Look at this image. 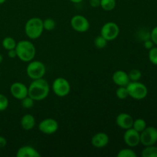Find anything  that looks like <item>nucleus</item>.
<instances>
[{
  "label": "nucleus",
  "instance_id": "f257e3e1",
  "mask_svg": "<svg viewBox=\"0 0 157 157\" xmlns=\"http://www.w3.org/2000/svg\"><path fill=\"white\" fill-rule=\"evenodd\" d=\"M29 96L35 101H43L48 98L50 92L48 82L43 78L35 79L28 87Z\"/></svg>",
  "mask_w": 157,
  "mask_h": 157
},
{
  "label": "nucleus",
  "instance_id": "f03ea898",
  "mask_svg": "<svg viewBox=\"0 0 157 157\" xmlns=\"http://www.w3.org/2000/svg\"><path fill=\"white\" fill-rule=\"evenodd\" d=\"M15 51L17 58L23 62H29L35 58L36 48L33 43L28 40H22L17 42Z\"/></svg>",
  "mask_w": 157,
  "mask_h": 157
},
{
  "label": "nucleus",
  "instance_id": "7ed1b4c3",
  "mask_svg": "<svg viewBox=\"0 0 157 157\" xmlns=\"http://www.w3.org/2000/svg\"><path fill=\"white\" fill-rule=\"evenodd\" d=\"M44 31L43 20L38 17L31 18L26 21L25 25V32L28 38L35 40L41 36Z\"/></svg>",
  "mask_w": 157,
  "mask_h": 157
},
{
  "label": "nucleus",
  "instance_id": "20e7f679",
  "mask_svg": "<svg viewBox=\"0 0 157 157\" xmlns=\"http://www.w3.org/2000/svg\"><path fill=\"white\" fill-rule=\"evenodd\" d=\"M129 97L135 100H143L147 98L148 89L147 86L139 81H130L126 86Z\"/></svg>",
  "mask_w": 157,
  "mask_h": 157
},
{
  "label": "nucleus",
  "instance_id": "39448f33",
  "mask_svg": "<svg viewBox=\"0 0 157 157\" xmlns=\"http://www.w3.org/2000/svg\"><path fill=\"white\" fill-rule=\"evenodd\" d=\"M46 73V67L43 62L40 61H29L26 67V74L32 80L43 78Z\"/></svg>",
  "mask_w": 157,
  "mask_h": 157
},
{
  "label": "nucleus",
  "instance_id": "423d86ee",
  "mask_svg": "<svg viewBox=\"0 0 157 157\" xmlns=\"http://www.w3.org/2000/svg\"><path fill=\"white\" fill-rule=\"evenodd\" d=\"M52 90L55 95L59 98H64L70 93L71 84L67 79L60 77L55 79L52 83Z\"/></svg>",
  "mask_w": 157,
  "mask_h": 157
},
{
  "label": "nucleus",
  "instance_id": "0eeeda50",
  "mask_svg": "<svg viewBox=\"0 0 157 157\" xmlns=\"http://www.w3.org/2000/svg\"><path fill=\"white\" fill-rule=\"evenodd\" d=\"M120 34V28L117 23L113 21L106 22L101 29V35L108 41H113Z\"/></svg>",
  "mask_w": 157,
  "mask_h": 157
},
{
  "label": "nucleus",
  "instance_id": "6e6552de",
  "mask_svg": "<svg viewBox=\"0 0 157 157\" xmlns=\"http://www.w3.org/2000/svg\"><path fill=\"white\" fill-rule=\"evenodd\" d=\"M157 142V129L154 127H147L140 133V144L144 147L155 145Z\"/></svg>",
  "mask_w": 157,
  "mask_h": 157
},
{
  "label": "nucleus",
  "instance_id": "1a4fd4ad",
  "mask_svg": "<svg viewBox=\"0 0 157 157\" xmlns=\"http://www.w3.org/2000/svg\"><path fill=\"white\" fill-rule=\"evenodd\" d=\"M71 26L76 32L83 33L89 30L90 22L84 15H75L71 19Z\"/></svg>",
  "mask_w": 157,
  "mask_h": 157
},
{
  "label": "nucleus",
  "instance_id": "9d476101",
  "mask_svg": "<svg viewBox=\"0 0 157 157\" xmlns=\"http://www.w3.org/2000/svg\"><path fill=\"white\" fill-rule=\"evenodd\" d=\"M58 123L53 118H46L41 121L38 124V130L41 133L46 135H52L56 133L58 130Z\"/></svg>",
  "mask_w": 157,
  "mask_h": 157
},
{
  "label": "nucleus",
  "instance_id": "9b49d317",
  "mask_svg": "<svg viewBox=\"0 0 157 157\" xmlns=\"http://www.w3.org/2000/svg\"><path fill=\"white\" fill-rule=\"evenodd\" d=\"M124 143L130 148L136 147L140 144V133L131 127L126 130L124 134Z\"/></svg>",
  "mask_w": 157,
  "mask_h": 157
},
{
  "label": "nucleus",
  "instance_id": "f8f14e48",
  "mask_svg": "<svg viewBox=\"0 0 157 157\" xmlns=\"http://www.w3.org/2000/svg\"><path fill=\"white\" fill-rule=\"evenodd\" d=\"M10 93L14 98L21 101L29 95L28 87L21 82H14L10 87Z\"/></svg>",
  "mask_w": 157,
  "mask_h": 157
},
{
  "label": "nucleus",
  "instance_id": "ddd939ff",
  "mask_svg": "<svg viewBox=\"0 0 157 157\" xmlns=\"http://www.w3.org/2000/svg\"><path fill=\"white\" fill-rule=\"evenodd\" d=\"M110 141L109 136L104 132H99L94 135L91 138V144L95 148H104L107 147Z\"/></svg>",
  "mask_w": 157,
  "mask_h": 157
},
{
  "label": "nucleus",
  "instance_id": "4468645a",
  "mask_svg": "<svg viewBox=\"0 0 157 157\" xmlns=\"http://www.w3.org/2000/svg\"><path fill=\"white\" fill-rule=\"evenodd\" d=\"M133 118L131 115L127 113H121L116 118V124L120 128L123 130H127L133 127Z\"/></svg>",
  "mask_w": 157,
  "mask_h": 157
},
{
  "label": "nucleus",
  "instance_id": "2eb2a0df",
  "mask_svg": "<svg viewBox=\"0 0 157 157\" xmlns=\"http://www.w3.org/2000/svg\"><path fill=\"white\" fill-rule=\"evenodd\" d=\"M112 80L113 83L118 87H121V86L126 87L130 81L128 73L123 70L116 71L112 75Z\"/></svg>",
  "mask_w": 157,
  "mask_h": 157
},
{
  "label": "nucleus",
  "instance_id": "dca6fc26",
  "mask_svg": "<svg viewBox=\"0 0 157 157\" xmlns=\"http://www.w3.org/2000/svg\"><path fill=\"white\" fill-rule=\"evenodd\" d=\"M17 157H40L41 154L38 150L31 146H23L18 150L16 153Z\"/></svg>",
  "mask_w": 157,
  "mask_h": 157
},
{
  "label": "nucleus",
  "instance_id": "f3484780",
  "mask_svg": "<svg viewBox=\"0 0 157 157\" xmlns=\"http://www.w3.org/2000/svg\"><path fill=\"white\" fill-rule=\"evenodd\" d=\"M35 123H36V121H35V117L32 114H29V113L25 114L20 121L21 127L25 130H32L35 127Z\"/></svg>",
  "mask_w": 157,
  "mask_h": 157
},
{
  "label": "nucleus",
  "instance_id": "a211bd4d",
  "mask_svg": "<svg viewBox=\"0 0 157 157\" xmlns=\"http://www.w3.org/2000/svg\"><path fill=\"white\" fill-rule=\"evenodd\" d=\"M141 156L143 157H157V147L154 145L145 147L142 150Z\"/></svg>",
  "mask_w": 157,
  "mask_h": 157
},
{
  "label": "nucleus",
  "instance_id": "6ab92c4d",
  "mask_svg": "<svg viewBox=\"0 0 157 157\" xmlns=\"http://www.w3.org/2000/svg\"><path fill=\"white\" fill-rule=\"evenodd\" d=\"M16 41L12 37H6L2 40V47L7 51L15 49V47H16Z\"/></svg>",
  "mask_w": 157,
  "mask_h": 157
},
{
  "label": "nucleus",
  "instance_id": "aec40b11",
  "mask_svg": "<svg viewBox=\"0 0 157 157\" xmlns=\"http://www.w3.org/2000/svg\"><path fill=\"white\" fill-rule=\"evenodd\" d=\"M117 6L116 0H101L100 7L103 9V10L110 12L113 10Z\"/></svg>",
  "mask_w": 157,
  "mask_h": 157
},
{
  "label": "nucleus",
  "instance_id": "412c9836",
  "mask_svg": "<svg viewBox=\"0 0 157 157\" xmlns=\"http://www.w3.org/2000/svg\"><path fill=\"white\" fill-rule=\"evenodd\" d=\"M147 127V122L145 121V120L142 119V118H138V119L133 121V127H132L137 132L141 133Z\"/></svg>",
  "mask_w": 157,
  "mask_h": 157
},
{
  "label": "nucleus",
  "instance_id": "4be33fe9",
  "mask_svg": "<svg viewBox=\"0 0 157 157\" xmlns=\"http://www.w3.org/2000/svg\"><path fill=\"white\" fill-rule=\"evenodd\" d=\"M107 42H108V41L105 39L103 36H101V35L97 36L94 38V46L97 48L99 49L104 48L107 46Z\"/></svg>",
  "mask_w": 157,
  "mask_h": 157
},
{
  "label": "nucleus",
  "instance_id": "5701e85b",
  "mask_svg": "<svg viewBox=\"0 0 157 157\" xmlns=\"http://www.w3.org/2000/svg\"><path fill=\"white\" fill-rule=\"evenodd\" d=\"M35 101L28 95L21 100V106L25 109H32L35 106Z\"/></svg>",
  "mask_w": 157,
  "mask_h": 157
},
{
  "label": "nucleus",
  "instance_id": "b1692460",
  "mask_svg": "<svg viewBox=\"0 0 157 157\" xmlns=\"http://www.w3.org/2000/svg\"><path fill=\"white\" fill-rule=\"evenodd\" d=\"M117 157H136V153L130 148H124L117 153Z\"/></svg>",
  "mask_w": 157,
  "mask_h": 157
},
{
  "label": "nucleus",
  "instance_id": "393cba45",
  "mask_svg": "<svg viewBox=\"0 0 157 157\" xmlns=\"http://www.w3.org/2000/svg\"><path fill=\"white\" fill-rule=\"evenodd\" d=\"M117 98L120 100H125L129 97L128 92H127V87L124 86L118 87V88L116 90Z\"/></svg>",
  "mask_w": 157,
  "mask_h": 157
},
{
  "label": "nucleus",
  "instance_id": "a878e982",
  "mask_svg": "<svg viewBox=\"0 0 157 157\" xmlns=\"http://www.w3.org/2000/svg\"><path fill=\"white\" fill-rule=\"evenodd\" d=\"M55 26H56V23L55 21L52 18H46V19L43 20V28L44 30L46 31H52L55 29Z\"/></svg>",
  "mask_w": 157,
  "mask_h": 157
},
{
  "label": "nucleus",
  "instance_id": "bb28decb",
  "mask_svg": "<svg viewBox=\"0 0 157 157\" xmlns=\"http://www.w3.org/2000/svg\"><path fill=\"white\" fill-rule=\"evenodd\" d=\"M130 81H139L142 77V73L139 69H133L128 73Z\"/></svg>",
  "mask_w": 157,
  "mask_h": 157
},
{
  "label": "nucleus",
  "instance_id": "cd10ccee",
  "mask_svg": "<svg viewBox=\"0 0 157 157\" xmlns=\"http://www.w3.org/2000/svg\"><path fill=\"white\" fill-rule=\"evenodd\" d=\"M149 60L154 65H157V47H153L149 50Z\"/></svg>",
  "mask_w": 157,
  "mask_h": 157
},
{
  "label": "nucleus",
  "instance_id": "c85d7f7f",
  "mask_svg": "<svg viewBox=\"0 0 157 157\" xmlns=\"http://www.w3.org/2000/svg\"><path fill=\"white\" fill-rule=\"evenodd\" d=\"M9 107V100L6 95L0 94V112L4 111Z\"/></svg>",
  "mask_w": 157,
  "mask_h": 157
},
{
  "label": "nucleus",
  "instance_id": "c756f323",
  "mask_svg": "<svg viewBox=\"0 0 157 157\" xmlns=\"http://www.w3.org/2000/svg\"><path fill=\"white\" fill-rule=\"evenodd\" d=\"M150 39L153 41L155 45L157 46V26L153 28L150 32Z\"/></svg>",
  "mask_w": 157,
  "mask_h": 157
},
{
  "label": "nucleus",
  "instance_id": "7c9ffc66",
  "mask_svg": "<svg viewBox=\"0 0 157 157\" xmlns=\"http://www.w3.org/2000/svg\"><path fill=\"white\" fill-rule=\"evenodd\" d=\"M144 47H145V48L150 50V49H151L152 48L154 47V43H153V41L150 38V39H147L144 41Z\"/></svg>",
  "mask_w": 157,
  "mask_h": 157
},
{
  "label": "nucleus",
  "instance_id": "2f4dec72",
  "mask_svg": "<svg viewBox=\"0 0 157 157\" xmlns=\"http://www.w3.org/2000/svg\"><path fill=\"white\" fill-rule=\"evenodd\" d=\"M90 5L91 7L93 8H98L100 7L101 5V0H90Z\"/></svg>",
  "mask_w": 157,
  "mask_h": 157
},
{
  "label": "nucleus",
  "instance_id": "473e14b6",
  "mask_svg": "<svg viewBox=\"0 0 157 157\" xmlns=\"http://www.w3.org/2000/svg\"><path fill=\"white\" fill-rule=\"evenodd\" d=\"M8 56H9V58H12V59L17 58V53L15 49H12V50L8 51Z\"/></svg>",
  "mask_w": 157,
  "mask_h": 157
},
{
  "label": "nucleus",
  "instance_id": "72a5a7b5",
  "mask_svg": "<svg viewBox=\"0 0 157 157\" xmlns=\"http://www.w3.org/2000/svg\"><path fill=\"white\" fill-rule=\"evenodd\" d=\"M7 145V140L6 138L2 136H0V149L4 148Z\"/></svg>",
  "mask_w": 157,
  "mask_h": 157
},
{
  "label": "nucleus",
  "instance_id": "f704fd0d",
  "mask_svg": "<svg viewBox=\"0 0 157 157\" xmlns=\"http://www.w3.org/2000/svg\"><path fill=\"white\" fill-rule=\"evenodd\" d=\"M70 1L71 2L75 3V4H78V3L81 2H82L83 0H70Z\"/></svg>",
  "mask_w": 157,
  "mask_h": 157
},
{
  "label": "nucleus",
  "instance_id": "c9c22d12",
  "mask_svg": "<svg viewBox=\"0 0 157 157\" xmlns=\"http://www.w3.org/2000/svg\"><path fill=\"white\" fill-rule=\"evenodd\" d=\"M2 61H3V56L1 55V54H0V64H2Z\"/></svg>",
  "mask_w": 157,
  "mask_h": 157
},
{
  "label": "nucleus",
  "instance_id": "e433bc0d",
  "mask_svg": "<svg viewBox=\"0 0 157 157\" xmlns=\"http://www.w3.org/2000/svg\"><path fill=\"white\" fill-rule=\"evenodd\" d=\"M6 0H0V5L5 3V2H6Z\"/></svg>",
  "mask_w": 157,
  "mask_h": 157
},
{
  "label": "nucleus",
  "instance_id": "4c0bfd02",
  "mask_svg": "<svg viewBox=\"0 0 157 157\" xmlns=\"http://www.w3.org/2000/svg\"><path fill=\"white\" fill-rule=\"evenodd\" d=\"M0 76H1V72H0Z\"/></svg>",
  "mask_w": 157,
  "mask_h": 157
}]
</instances>
